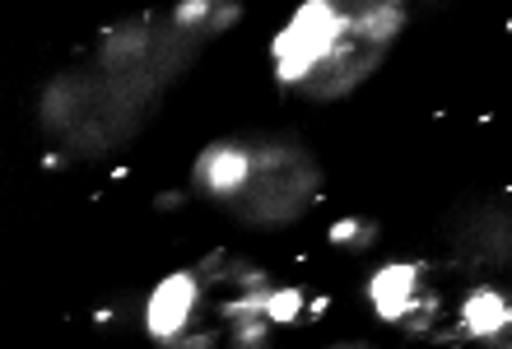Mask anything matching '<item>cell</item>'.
<instances>
[{
    "label": "cell",
    "mask_w": 512,
    "mask_h": 349,
    "mask_svg": "<svg viewBox=\"0 0 512 349\" xmlns=\"http://www.w3.org/2000/svg\"><path fill=\"white\" fill-rule=\"evenodd\" d=\"M368 298L378 317L405 322L410 331H424V312L433 308V298L419 289V266H382L368 284Z\"/></svg>",
    "instance_id": "6da1fadb"
},
{
    "label": "cell",
    "mask_w": 512,
    "mask_h": 349,
    "mask_svg": "<svg viewBox=\"0 0 512 349\" xmlns=\"http://www.w3.org/2000/svg\"><path fill=\"white\" fill-rule=\"evenodd\" d=\"M252 168H256V149L247 140H224V145H210L196 163V177L210 196H224L233 201L238 191L252 182Z\"/></svg>",
    "instance_id": "7a4b0ae2"
},
{
    "label": "cell",
    "mask_w": 512,
    "mask_h": 349,
    "mask_svg": "<svg viewBox=\"0 0 512 349\" xmlns=\"http://www.w3.org/2000/svg\"><path fill=\"white\" fill-rule=\"evenodd\" d=\"M196 298H201V275H173V280H163L154 289L145 308V326L149 336L159 340H182V326L191 322V308H196Z\"/></svg>",
    "instance_id": "3957f363"
},
{
    "label": "cell",
    "mask_w": 512,
    "mask_h": 349,
    "mask_svg": "<svg viewBox=\"0 0 512 349\" xmlns=\"http://www.w3.org/2000/svg\"><path fill=\"white\" fill-rule=\"evenodd\" d=\"M508 298L499 289H475L466 298V312H461V326H466V336H480V340H503L508 336Z\"/></svg>",
    "instance_id": "277c9868"
},
{
    "label": "cell",
    "mask_w": 512,
    "mask_h": 349,
    "mask_svg": "<svg viewBox=\"0 0 512 349\" xmlns=\"http://www.w3.org/2000/svg\"><path fill=\"white\" fill-rule=\"evenodd\" d=\"M266 317L275 326H289L303 317V289H275V294H266Z\"/></svg>",
    "instance_id": "5b68a950"
},
{
    "label": "cell",
    "mask_w": 512,
    "mask_h": 349,
    "mask_svg": "<svg viewBox=\"0 0 512 349\" xmlns=\"http://www.w3.org/2000/svg\"><path fill=\"white\" fill-rule=\"evenodd\" d=\"M373 224H359V219H340L336 229H331V242L336 247H354V242H373Z\"/></svg>",
    "instance_id": "8992f818"
},
{
    "label": "cell",
    "mask_w": 512,
    "mask_h": 349,
    "mask_svg": "<svg viewBox=\"0 0 512 349\" xmlns=\"http://www.w3.org/2000/svg\"><path fill=\"white\" fill-rule=\"evenodd\" d=\"M205 14H210V5H182V10H177V24H196Z\"/></svg>",
    "instance_id": "52a82bcc"
}]
</instances>
